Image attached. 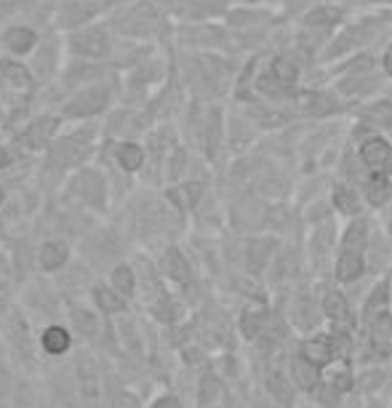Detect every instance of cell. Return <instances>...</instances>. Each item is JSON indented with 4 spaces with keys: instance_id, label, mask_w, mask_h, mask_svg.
<instances>
[{
    "instance_id": "cell-18",
    "label": "cell",
    "mask_w": 392,
    "mask_h": 408,
    "mask_svg": "<svg viewBox=\"0 0 392 408\" xmlns=\"http://www.w3.org/2000/svg\"><path fill=\"white\" fill-rule=\"evenodd\" d=\"M302 105L307 107L310 112H315V115H323V112H334V110H337V102L328 99V96H323V93H310V96H304Z\"/></svg>"
},
{
    "instance_id": "cell-35",
    "label": "cell",
    "mask_w": 392,
    "mask_h": 408,
    "mask_svg": "<svg viewBox=\"0 0 392 408\" xmlns=\"http://www.w3.org/2000/svg\"><path fill=\"white\" fill-rule=\"evenodd\" d=\"M390 232H392V219H390Z\"/></svg>"
},
{
    "instance_id": "cell-26",
    "label": "cell",
    "mask_w": 392,
    "mask_h": 408,
    "mask_svg": "<svg viewBox=\"0 0 392 408\" xmlns=\"http://www.w3.org/2000/svg\"><path fill=\"white\" fill-rule=\"evenodd\" d=\"M112 408H139V400L131 393H121V395L112 400Z\"/></svg>"
},
{
    "instance_id": "cell-9",
    "label": "cell",
    "mask_w": 392,
    "mask_h": 408,
    "mask_svg": "<svg viewBox=\"0 0 392 408\" xmlns=\"http://www.w3.org/2000/svg\"><path fill=\"white\" fill-rule=\"evenodd\" d=\"M94 302L102 312H118L123 310V296L121 291L107 289V286H96L94 289Z\"/></svg>"
},
{
    "instance_id": "cell-27",
    "label": "cell",
    "mask_w": 392,
    "mask_h": 408,
    "mask_svg": "<svg viewBox=\"0 0 392 408\" xmlns=\"http://www.w3.org/2000/svg\"><path fill=\"white\" fill-rule=\"evenodd\" d=\"M374 326H377V331L381 336H392V317L387 315V312H381V315L374 320Z\"/></svg>"
},
{
    "instance_id": "cell-3",
    "label": "cell",
    "mask_w": 392,
    "mask_h": 408,
    "mask_svg": "<svg viewBox=\"0 0 392 408\" xmlns=\"http://www.w3.org/2000/svg\"><path fill=\"white\" fill-rule=\"evenodd\" d=\"M360 155H363V163L365 166H371V169H384V166H390L392 160V147L384 142V139H368L360 150Z\"/></svg>"
},
{
    "instance_id": "cell-31",
    "label": "cell",
    "mask_w": 392,
    "mask_h": 408,
    "mask_svg": "<svg viewBox=\"0 0 392 408\" xmlns=\"http://www.w3.org/2000/svg\"><path fill=\"white\" fill-rule=\"evenodd\" d=\"M334 387H337L339 393H347L352 387V379H350V374H339L337 379H334Z\"/></svg>"
},
{
    "instance_id": "cell-29",
    "label": "cell",
    "mask_w": 392,
    "mask_h": 408,
    "mask_svg": "<svg viewBox=\"0 0 392 408\" xmlns=\"http://www.w3.org/2000/svg\"><path fill=\"white\" fill-rule=\"evenodd\" d=\"M75 323H78V326H86V334H94V329H96V320L91 315H86V312H75Z\"/></svg>"
},
{
    "instance_id": "cell-20",
    "label": "cell",
    "mask_w": 392,
    "mask_h": 408,
    "mask_svg": "<svg viewBox=\"0 0 392 408\" xmlns=\"http://www.w3.org/2000/svg\"><path fill=\"white\" fill-rule=\"evenodd\" d=\"M0 70H3V75H6V80H8L11 86H19V88L29 86V75H27V70H25L22 65H14V62H3V65H0Z\"/></svg>"
},
{
    "instance_id": "cell-1",
    "label": "cell",
    "mask_w": 392,
    "mask_h": 408,
    "mask_svg": "<svg viewBox=\"0 0 392 408\" xmlns=\"http://www.w3.org/2000/svg\"><path fill=\"white\" fill-rule=\"evenodd\" d=\"M72 46L86 56H104L109 51V38L104 29H83L81 35L72 38Z\"/></svg>"
},
{
    "instance_id": "cell-28",
    "label": "cell",
    "mask_w": 392,
    "mask_h": 408,
    "mask_svg": "<svg viewBox=\"0 0 392 408\" xmlns=\"http://www.w3.org/2000/svg\"><path fill=\"white\" fill-rule=\"evenodd\" d=\"M217 390H219V384L214 382V379H205V382H203V395H201V403H211V400L217 397Z\"/></svg>"
},
{
    "instance_id": "cell-4",
    "label": "cell",
    "mask_w": 392,
    "mask_h": 408,
    "mask_svg": "<svg viewBox=\"0 0 392 408\" xmlns=\"http://www.w3.org/2000/svg\"><path fill=\"white\" fill-rule=\"evenodd\" d=\"M67 259H69L67 243H62V240H48V243H43V249H41V267L43 270L54 272V270H59V267H65Z\"/></svg>"
},
{
    "instance_id": "cell-13",
    "label": "cell",
    "mask_w": 392,
    "mask_h": 408,
    "mask_svg": "<svg viewBox=\"0 0 392 408\" xmlns=\"http://www.w3.org/2000/svg\"><path fill=\"white\" fill-rule=\"evenodd\" d=\"M334 203H337V209L342 213H358L360 211V200L355 195V190L347 185H339L337 192H334Z\"/></svg>"
},
{
    "instance_id": "cell-12",
    "label": "cell",
    "mask_w": 392,
    "mask_h": 408,
    "mask_svg": "<svg viewBox=\"0 0 392 408\" xmlns=\"http://www.w3.org/2000/svg\"><path fill=\"white\" fill-rule=\"evenodd\" d=\"M118 163H121L126 171H136V169H142V163H144V152H142V147L121 145L118 147Z\"/></svg>"
},
{
    "instance_id": "cell-10",
    "label": "cell",
    "mask_w": 392,
    "mask_h": 408,
    "mask_svg": "<svg viewBox=\"0 0 392 408\" xmlns=\"http://www.w3.org/2000/svg\"><path fill=\"white\" fill-rule=\"evenodd\" d=\"M6 46L14 53H27L32 46H35V32L27 29V27H16V29H8L6 35Z\"/></svg>"
},
{
    "instance_id": "cell-24",
    "label": "cell",
    "mask_w": 392,
    "mask_h": 408,
    "mask_svg": "<svg viewBox=\"0 0 392 408\" xmlns=\"http://www.w3.org/2000/svg\"><path fill=\"white\" fill-rule=\"evenodd\" d=\"M337 395H339L337 387H328V395H323V387L315 393V397L320 400V406H325V408H337Z\"/></svg>"
},
{
    "instance_id": "cell-6",
    "label": "cell",
    "mask_w": 392,
    "mask_h": 408,
    "mask_svg": "<svg viewBox=\"0 0 392 408\" xmlns=\"http://www.w3.org/2000/svg\"><path fill=\"white\" fill-rule=\"evenodd\" d=\"M365 264H363V256L358 254V251H344L342 256H339V264H337V277L342 283H352V280H358V277L363 275Z\"/></svg>"
},
{
    "instance_id": "cell-25",
    "label": "cell",
    "mask_w": 392,
    "mask_h": 408,
    "mask_svg": "<svg viewBox=\"0 0 392 408\" xmlns=\"http://www.w3.org/2000/svg\"><path fill=\"white\" fill-rule=\"evenodd\" d=\"M337 19H339L337 11H318V13H310V16H307V22H310V25H318V22L331 25V22H337Z\"/></svg>"
},
{
    "instance_id": "cell-5",
    "label": "cell",
    "mask_w": 392,
    "mask_h": 408,
    "mask_svg": "<svg viewBox=\"0 0 392 408\" xmlns=\"http://www.w3.org/2000/svg\"><path fill=\"white\" fill-rule=\"evenodd\" d=\"M69 344H72V339H69L67 329H62V326H48V329L43 331L41 347L48 353V355H65L69 350Z\"/></svg>"
},
{
    "instance_id": "cell-19",
    "label": "cell",
    "mask_w": 392,
    "mask_h": 408,
    "mask_svg": "<svg viewBox=\"0 0 392 408\" xmlns=\"http://www.w3.org/2000/svg\"><path fill=\"white\" fill-rule=\"evenodd\" d=\"M201 192H203V187L198 185V182H189V185L179 187L176 192H171V198H182L179 200V206H182V209H192V206L198 203V198H201Z\"/></svg>"
},
{
    "instance_id": "cell-21",
    "label": "cell",
    "mask_w": 392,
    "mask_h": 408,
    "mask_svg": "<svg viewBox=\"0 0 392 408\" xmlns=\"http://www.w3.org/2000/svg\"><path fill=\"white\" fill-rule=\"evenodd\" d=\"M365 240H368V224L365 222H352L347 227V235H344V243L350 249H360Z\"/></svg>"
},
{
    "instance_id": "cell-7",
    "label": "cell",
    "mask_w": 392,
    "mask_h": 408,
    "mask_svg": "<svg viewBox=\"0 0 392 408\" xmlns=\"http://www.w3.org/2000/svg\"><path fill=\"white\" fill-rule=\"evenodd\" d=\"M320 366H315L312 360L307 357H299L294 360V379H297L299 387H304V390H312V387H318V379H320Z\"/></svg>"
},
{
    "instance_id": "cell-23",
    "label": "cell",
    "mask_w": 392,
    "mask_h": 408,
    "mask_svg": "<svg viewBox=\"0 0 392 408\" xmlns=\"http://www.w3.org/2000/svg\"><path fill=\"white\" fill-rule=\"evenodd\" d=\"M270 390L275 393V395L281 397V400H291V393H288V384H285V379L283 376H278V374H272L270 376Z\"/></svg>"
},
{
    "instance_id": "cell-15",
    "label": "cell",
    "mask_w": 392,
    "mask_h": 408,
    "mask_svg": "<svg viewBox=\"0 0 392 408\" xmlns=\"http://www.w3.org/2000/svg\"><path fill=\"white\" fill-rule=\"evenodd\" d=\"M323 310L325 315L331 317V320H344V317H350V310H347V299L342 296V294H328L323 302Z\"/></svg>"
},
{
    "instance_id": "cell-33",
    "label": "cell",
    "mask_w": 392,
    "mask_h": 408,
    "mask_svg": "<svg viewBox=\"0 0 392 408\" xmlns=\"http://www.w3.org/2000/svg\"><path fill=\"white\" fill-rule=\"evenodd\" d=\"M8 163H11V158H8V152H6L3 147H0V169H3V166H8Z\"/></svg>"
},
{
    "instance_id": "cell-22",
    "label": "cell",
    "mask_w": 392,
    "mask_h": 408,
    "mask_svg": "<svg viewBox=\"0 0 392 408\" xmlns=\"http://www.w3.org/2000/svg\"><path fill=\"white\" fill-rule=\"evenodd\" d=\"M387 299H390V286H387V283H381V286H379V289L368 296V304H365V307H368V310H379V307H384V304H387Z\"/></svg>"
},
{
    "instance_id": "cell-2",
    "label": "cell",
    "mask_w": 392,
    "mask_h": 408,
    "mask_svg": "<svg viewBox=\"0 0 392 408\" xmlns=\"http://www.w3.org/2000/svg\"><path fill=\"white\" fill-rule=\"evenodd\" d=\"M337 350L339 344L334 339H312L302 347V355L312 360L315 366H325V363H331L334 357H337Z\"/></svg>"
},
{
    "instance_id": "cell-17",
    "label": "cell",
    "mask_w": 392,
    "mask_h": 408,
    "mask_svg": "<svg viewBox=\"0 0 392 408\" xmlns=\"http://www.w3.org/2000/svg\"><path fill=\"white\" fill-rule=\"evenodd\" d=\"M112 286H115V291H121L123 296H128V294H134V272H131V267H126V264H121V267H115V272H112Z\"/></svg>"
},
{
    "instance_id": "cell-8",
    "label": "cell",
    "mask_w": 392,
    "mask_h": 408,
    "mask_svg": "<svg viewBox=\"0 0 392 408\" xmlns=\"http://www.w3.org/2000/svg\"><path fill=\"white\" fill-rule=\"evenodd\" d=\"M365 198L371 206H381L384 200L390 198V182H387V176L384 173H371L368 176V182H365Z\"/></svg>"
},
{
    "instance_id": "cell-30",
    "label": "cell",
    "mask_w": 392,
    "mask_h": 408,
    "mask_svg": "<svg viewBox=\"0 0 392 408\" xmlns=\"http://www.w3.org/2000/svg\"><path fill=\"white\" fill-rule=\"evenodd\" d=\"M152 408H182V403H179L174 395H163L152 403Z\"/></svg>"
},
{
    "instance_id": "cell-16",
    "label": "cell",
    "mask_w": 392,
    "mask_h": 408,
    "mask_svg": "<svg viewBox=\"0 0 392 408\" xmlns=\"http://www.w3.org/2000/svg\"><path fill=\"white\" fill-rule=\"evenodd\" d=\"M94 93V91H91ZM91 93H86V96H78L72 105H67V112L69 115H86V112H94V110H99V107L107 102V93H102V96H96L94 102H91Z\"/></svg>"
},
{
    "instance_id": "cell-11",
    "label": "cell",
    "mask_w": 392,
    "mask_h": 408,
    "mask_svg": "<svg viewBox=\"0 0 392 408\" xmlns=\"http://www.w3.org/2000/svg\"><path fill=\"white\" fill-rule=\"evenodd\" d=\"M165 272L174 277V280H179V283H187L189 280V267L187 262H184V256L179 254L176 249H171L168 254H165Z\"/></svg>"
},
{
    "instance_id": "cell-14",
    "label": "cell",
    "mask_w": 392,
    "mask_h": 408,
    "mask_svg": "<svg viewBox=\"0 0 392 408\" xmlns=\"http://www.w3.org/2000/svg\"><path fill=\"white\" fill-rule=\"evenodd\" d=\"M297 75H299V70L291 59H275V62H272V78L278 80L281 86H291V83L297 80Z\"/></svg>"
},
{
    "instance_id": "cell-34",
    "label": "cell",
    "mask_w": 392,
    "mask_h": 408,
    "mask_svg": "<svg viewBox=\"0 0 392 408\" xmlns=\"http://www.w3.org/2000/svg\"><path fill=\"white\" fill-rule=\"evenodd\" d=\"M0 203H3V190H0Z\"/></svg>"
},
{
    "instance_id": "cell-32",
    "label": "cell",
    "mask_w": 392,
    "mask_h": 408,
    "mask_svg": "<svg viewBox=\"0 0 392 408\" xmlns=\"http://www.w3.org/2000/svg\"><path fill=\"white\" fill-rule=\"evenodd\" d=\"M384 70L392 75V46L387 48V53H384Z\"/></svg>"
}]
</instances>
